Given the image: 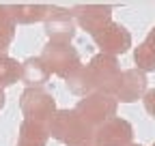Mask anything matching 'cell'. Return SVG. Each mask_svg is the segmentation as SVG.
<instances>
[{"label": "cell", "mask_w": 155, "mask_h": 146, "mask_svg": "<svg viewBox=\"0 0 155 146\" xmlns=\"http://www.w3.org/2000/svg\"><path fill=\"white\" fill-rule=\"evenodd\" d=\"M50 140L48 127L35 120H22L17 133V146H45Z\"/></svg>", "instance_id": "cell-13"}, {"label": "cell", "mask_w": 155, "mask_h": 146, "mask_svg": "<svg viewBox=\"0 0 155 146\" xmlns=\"http://www.w3.org/2000/svg\"><path fill=\"white\" fill-rule=\"evenodd\" d=\"M153 146H155V144H153Z\"/></svg>", "instance_id": "cell-23"}, {"label": "cell", "mask_w": 155, "mask_h": 146, "mask_svg": "<svg viewBox=\"0 0 155 146\" xmlns=\"http://www.w3.org/2000/svg\"><path fill=\"white\" fill-rule=\"evenodd\" d=\"M134 62H136V69L142 73L155 71V26L149 30L147 39L134 49Z\"/></svg>", "instance_id": "cell-14"}, {"label": "cell", "mask_w": 155, "mask_h": 146, "mask_svg": "<svg viewBox=\"0 0 155 146\" xmlns=\"http://www.w3.org/2000/svg\"><path fill=\"white\" fill-rule=\"evenodd\" d=\"M15 30H17V26H2L0 28V54H7L11 41L15 39Z\"/></svg>", "instance_id": "cell-17"}, {"label": "cell", "mask_w": 155, "mask_h": 146, "mask_svg": "<svg viewBox=\"0 0 155 146\" xmlns=\"http://www.w3.org/2000/svg\"><path fill=\"white\" fill-rule=\"evenodd\" d=\"M19 110L24 114V120H35L48 127L58 107L54 95L45 88H26L19 95Z\"/></svg>", "instance_id": "cell-3"}, {"label": "cell", "mask_w": 155, "mask_h": 146, "mask_svg": "<svg viewBox=\"0 0 155 146\" xmlns=\"http://www.w3.org/2000/svg\"><path fill=\"white\" fill-rule=\"evenodd\" d=\"M86 75L91 80L93 93H106L112 95L116 93L123 75V69L119 65V58L114 56H106V54H95V56L88 60V65H84Z\"/></svg>", "instance_id": "cell-2"}, {"label": "cell", "mask_w": 155, "mask_h": 146, "mask_svg": "<svg viewBox=\"0 0 155 146\" xmlns=\"http://www.w3.org/2000/svg\"><path fill=\"white\" fill-rule=\"evenodd\" d=\"M50 138L65 146H88L93 144L95 129L75 112V110H56L52 122L48 125Z\"/></svg>", "instance_id": "cell-1"}, {"label": "cell", "mask_w": 155, "mask_h": 146, "mask_svg": "<svg viewBox=\"0 0 155 146\" xmlns=\"http://www.w3.org/2000/svg\"><path fill=\"white\" fill-rule=\"evenodd\" d=\"M39 58L45 62L50 73H54V75L63 78V80H67L73 71H78L82 67L80 52H78L71 43H50L48 41Z\"/></svg>", "instance_id": "cell-4"}, {"label": "cell", "mask_w": 155, "mask_h": 146, "mask_svg": "<svg viewBox=\"0 0 155 146\" xmlns=\"http://www.w3.org/2000/svg\"><path fill=\"white\" fill-rule=\"evenodd\" d=\"M2 26H15V22H13V17H11L7 5H0V28H2Z\"/></svg>", "instance_id": "cell-19"}, {"label": "cell", "mask_w": 155, "mask_h": 146, "mask_svg": "<svg viewBox=\"0 0 155 146\" xmlns=\"http://www.w3.org/2000/svg\"><path fill=\"white\" fill-rule=\"evenodd\" d=\"M116 107H119V101H116L112 95L91 93V95H86V97H82L78 101V105L73 110L93 127V129H97L99 125H104L106 120L116 116Z\"/></svg>", "instance_id": "cell-5"}, {"label": "cell", "mask_w": 155, "mask_h": 146, "mask_svg": "<svg viewBox=\"0 0 155 146\" xmlns=\"http://www.w3.org/2000/svg\"><path fill=\"white\" fill-rule=\"evenodd\" d=\"M147 73L138 71V69H125L123 75H121V82H119V88L114 93V99L119 103H134L144 97L147 93Z\"/></svg>", "instance_id": "cell-10"}, {"label": "cell", "mask_w": 155, "mask_h": 146, "mask_svg": "<svg viewBox=\"0 0 155 146\" xmlns=\"http://www.w3.org/2000/svg\"><path fill=\"white\" fill-rule=\"evenodd\" d=\"M5 103H7V97H5V90L0 88V110L5 107Z\"/></svg>", "instance_id": "cell-20"}, {"label": "cell", "mask_w": 155, "mask_h": 146, "mask_svg": "<svg viewBox=\"0 0 155 146\" xmlns=\"http://www.w3.org/2000/svg\"><path fill=\"white\" fill-rule=\"evenodd\" d=\"M134 142V127L129 120L114 116L99 125L93 133V146H129Z\"/></svg>", "instance_id": "cell-7"}, {"label": "cell", "mask_w": 155, "mask_h": 146, "mask_svg": "<svg viewBox=\"0 0 155 146\" xmlns=\"http://www.w3.org/2000/svg\"><path fill=\"white\" fill-rule=\"evenodd\" d=\"M43 28H45L50 43H71V39L78 32L71 9H63V7H56V5L50 11V15L45 17Z\"/></svg>", "instance_id": "cell-8"}, {"label": "cell", "mask_w": 155, "mask_h": 146, "mask_svg": "<svg viewBox=\"0 0 155 146\" xmlns=\"http://www.w3.org/2000/svg\"><path fill=\"white\" fill-rule=\"evenodd\" d=\"M129 146H142V144H136V142H131V144H129Z\"/></svg>", "instance_id": "cell-21"}, {"label": "cell", "mask_w": 155, "mask_h": 146, "mask_svg": "<svg viewBox=\"0 0 155 146\" xmlns=\"http://www.w3.org/2000/svg\"><path fill=\"white\" fill-rule=\"evenodd\" d=\"M71 15H73V22L78 28L93 34L101 26H106L108 22H112V7L110 5H93V2L75 5L71 9Z\"/></svg>", "instance_id": "cell-9"}, {"label": "cell", "mask_w": 155, "mask_h": 146, "mask_svg": "<svg viewBox=\"0 0 155 146\" xmlns=\"http://www.w3.org/2000/svg\"><path fill=\"white\" fill-rule=\"evenodd\" d=\"M95 45L99 47V54H106V56H121V54L129 52L131 47V32L119 24V22H108L106 26H101L97 32L91 34Z\"/></svg>", "instance_id": "cell-6"}, {"label": "cell", "mask_w": 155, "mask_h": 146, "mask_svg": "<svg viewBox=\"0 0 155 146\" xmlns=\"http://www.w3.org/2000/svg\"><path fill=\"white\" fill-rule=\"evenodd\" d=\"M7 7H9V13L13 17L15 26L17 24L28 26V24H37V22H45V17L54 9V5H48V2H17V5H7Z\"/></svg>", "instance_id": "cell-11"}, {"label": "cell", "mask_w": 155, "mask_h": 146, "mask_svg": "<svg viewBox=\"0 0 155 146\" xmlns=\"http://www.w3.org/2000/svg\"><path fill=\"white\" fill-rule=\"evenodd\" d=\"M50 69L39 56H30L24 62H19V82H24L26 88H41L50 80Z\"/></svg>", "instance_id": "cell-12"}, {"label": "cell", "mask_w": 155, "mask_h": 146, "mask_svg": "<svg viewBox=\"0 0 155 146\" xmlns=\"http://www.w3.org/2000/svg\"><path fill=\"white\" fill-rule=\"evenodd\" d=\"M19 80V62L9 54H0V88H9Z\"/></svg>", "instance_id": "cell-15"}, {"label": "cell", "mask_w": 155, "mask_h": 146, "mask_svg": "<svg viewBox=\"0 0 155 146\" xmlns=\"http://www.w3.org/2000/svg\"><path fill=\"white\" fill-rule=\"evenodd\" d=\"M65 84H67V88L71 90V93H73V95H78V97H86V95H91V93H93V86H91L88 75H86L84 65L78 69V71H73L71 75L65 80Z\"/></svg>", "instance_id": "cell-16"}, {"label": "cell", "mask_w": 155, "mask_h": 146, "mask_svg": "<svg viewBox=\"0 0 155 146\" xmlns=\"http://www.w3.org/2000/svg\"><path fill=\"white\" fill-rule=\"evenodd\" d=\"M142 103H144V110L149 112V116L155 118V88H151V90H147V93H144Z\"/></svg>", "instance_id": "cell-18"}, {"label": "cell", "mask_w": 155, "mask_h": 146, "mask_svg": "<svg viewBox=\"0 0 155 146\" xmlns=\"http://www.w3.org/2000/svg\"><path fill=\"white\" fill-rule=\"evenodd\" d=\"M88 146H93V144H88Z\"/></svg>", "instance_id": "cell-22"}]
</instances>
